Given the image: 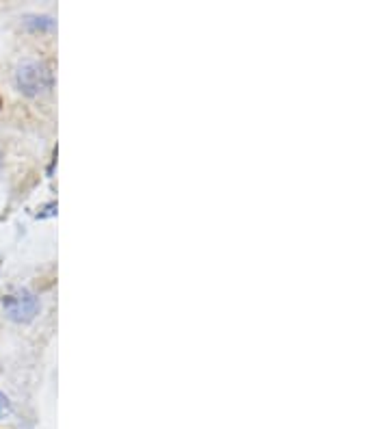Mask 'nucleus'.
I'll use <instances>...</instances> for the list:
<instances>
[{"label":"nucleus","mask_w":390,"mask_h":429,"mask_svg":"<svg viewBox=\"0 0 390 429\" xmlns=\"http://www.w3.org/2000/svg\"><path fill=\"white\" fill-rule=\"evenodd\" d=\"M52 72L40 61H24L15 72V85L24 96H40L52 89Z\"/></svg>","instance_id":"f257e3e1"},{"label":"nucleus","mask_w":390,"mask_h":429,"mask_svg":"<svg viewBox=\"0 0 390 429\" xmlns=\"http://www.w3.org/2000/svg\"><path fill=\"white\" fill-rule=\"evenodd\" d=\"M3 308L15 323H28L40 312V299L26 289H15L3 299Z\"/></svg>","instance_id":"f03ea898"},{"label":"nucleus","mask_w":390,"mask_h":429,"mask_svg":"<svg viewBox=\"0 0 390 429\" xmlns=\"http://www.w3.org/2000/svg\"><path fill=\"white\" fill-rule=\"evenodd\" d=\"M52 214H57V202H50V204L42 206L40 212H37V217L44 219V217H52Z\"/></svg>","instance_id":"7ed1b4c3"},{"label":"nucleus","mask_w":390,"mask_h":429,"mask_svg":"<svg viewBox=\"0 0 390 429\" xmlns=\"http://www.w3.org/2000/svg\"><path fill=\"white\" fill-rule=\"evenodd\" d=\"M9 412V401L5 395H0V417H5Z\"/></svg>","instance_id":"20e7f679"},{"label":"nucleus","mask_w":390,"mask_h":429,"mask_svg":"<svg viewBox=\"0 0 390 429\" xmlns=\"http://www.w3.org/2000/svg\"><path fill=\"white\" fill-rule=\"evenodd\" d=\"M0 109H3V98H0Z\"/></svg>","instance_id":"39448f33"}]
</instances>
